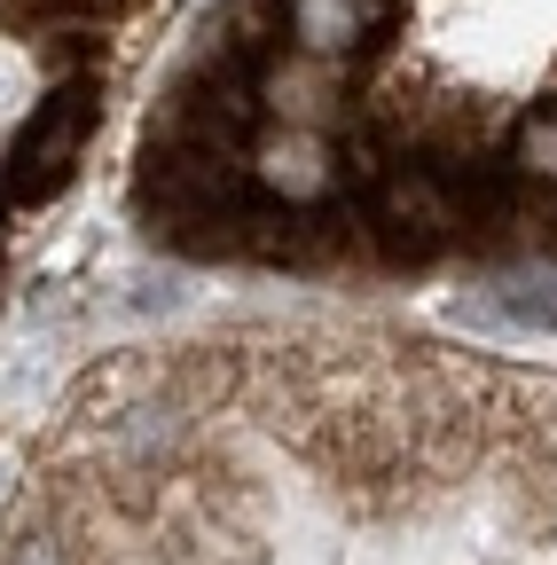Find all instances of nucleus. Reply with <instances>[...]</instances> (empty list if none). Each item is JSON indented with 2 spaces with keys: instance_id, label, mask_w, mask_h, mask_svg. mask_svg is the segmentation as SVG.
Returning a JSON list of instances; mask_svg holds the SVG:
<instances>
[{
  "instance_id": "f257e3e1",
  "label": "nucleus",
  "mask_w": 557,
  "mask_h": 565,
  "mask_svg": "<svg viewBox=\"0 0 557 565\" xmlns=\"http://www.w3.org/2000/svg\"><path fill=\"white\" fill-rule=\"evenodd\" d=\"M244 181L299 212V204H322L338 189V150L322 141V126H267L244 158Z\"/></svg>"
},
{
  "instance_id": "0eeeda50",
  "label": "nucleus",
  "mask_w": 557,
  "mask_h": 565,
  "mask_svg": "<svg viewBox=\"0 0 557 565\" xmlns=\"http://www.w3.org/2000/svg\"><path fill=\"white\" fill-rule=\"evenodd\" d=\"M511 166H518L526 181H549V189H557V103H549V110H526V118L511 126Z\"/></svg>"
},
{
  "instance_id": "6e6552de",
  "label": "nucleus",
  "mask_w": 557,
  "mask_h": 565,
  "mask_svg": "<svg viewBox=\"0 0 557 565\" xmlns=\"http://www.w3.org/2000/svg\"><path fill=\"white\" fill-rule=\"evenodd\" d=\"M17 565H63V557H55V542H40V534H32V542L17 550Z\"/></svg>"
},
{
  "instance_id": "39448f33",
  "label": "nucleus",
  "mask_w": 557,
  "mask_h": 565,
  "mask_svg": "<svg viewBox=\"0 0 557 565\" xmlns=\"http://www.w3.org/2000/svg\"><path fill=\"white\" fill-rule=\"evenodd\" d=\"M283 24L307 55H354L385 32V0H283Z\"/></svg>"
},
{
  "instance_id": "20e7f679",
  "label": "nucleus",
  "mask_w": 557,
  "mask_h": 565,
  "mask_svg": "<svg viewBox=\"0 0 557 565\" xmlns=\"http://www.w3.org/2000/svg\"><path fill=\"white\" fill-rule=\"evenodd\" d=\"M259 103L275 110V126H330L345 87H338V55H307L291 47L283 63L259 71Z\"/></svg>"
},
{
  "instance_id": "7ed1b4c3",
  "label": "nucleus",
  "mask_w": 557,
  "mask_h": 565,
  "mask_svg": "<svg viewBox=\"0 0 557 565\" xmlns=\"http://www.w3.org/2000/svg\"><path fill=\"white\" fill-rule=\"evenodd\" d=\"M87 126H95V95H87V87H63V95L32 118V134L17 141V173H9V189H17V196H47L63 173L79 166Z\"/></svg>"
},
{
  "instance_id": "423d86ee",
  "label": "nucleus",
  "mask_w": 557,
  "mask_h": 565,
  "mask_svg": "<svg viewBox=\"0 0 557 565\" xmlns=\"http://www.w3.org/2000/svg\"><path fill=\"white\" fill-rule=\"evenodd\" d=\"M463 315L486 330H549L557 322V275H511L495 291H479Z\"/></svg>"
},
{
  "instance_id": "f03ea898",
  "label": "nucleus",
  "mask_w": 557,
  "mask_h": 565,
  "mask_svg": "<svg viewBox=\"0 0 557 565\" xmlns=\"http://www.w3.org/2000/svg\"><path fill=\"white\" fill-rule=\"evenodd\" d=\"M377 228H393L400 252H425V244L463 228V189L432 166H393L377 181Z\"/></svg>"
}]
</instances>
